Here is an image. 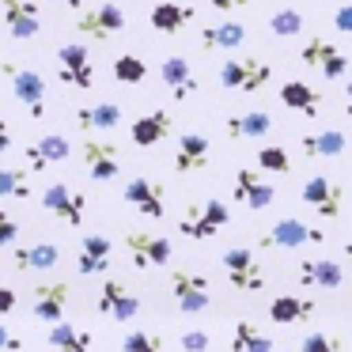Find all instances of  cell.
I'll list each match as a JSON object with an SVG mask.
<instances>
[{
  "label": "cell",
  "instance_id": "1",
  "mask_svg": "<svg viewBox=\"0 0 352 352\" xmlns=\"http://www.w3.org/2000/svg\"><path fill=\"white\" fill-rule=\"evenodd\" d=\"M216 80H220L223 91L235 95H258L261 87L273 80V65L258 61V57H228V61L216 69Z\"/></svg>",
  "mask_w": 352,
  "mask_h": 352
},
{
  "label": "cell",
  "instance_id": "2",
  "mask_svg": "<svg viewBox=\"0 0 352 352\" xmlns=\"http://www.w3.org/2000/svg\"><path fill=\"white\" fill-rule=\"evenodd\" d=\"M0 72L8 76L12 95H16L19 107H23L34 122H42V118H46V110H50L46 107V80H42V72L31 69V65H19V61L0 65Z\"/></svg>",
  "mask_w": 352,
  "mask_h": 352
},
{
  "label": "cell",
  "instance_id": "3",
  "mask_svg": "<svg viewBox=\"0 0 352 352\" xmlns=\"http://www.w3.org/2000/svg\"><path fill=\"white\" fill-rule=\"evenodd\" d=\"M54 57H57V76H61L65 87H72V91H91L95 87V61H91L87 42L80 38L61 42Z\"/></svg>",
  "mask_w": 352,
  "mask_h": 352
},
{
  "label": "cell",
  "instance_id": "4",
  "mask_svg": "<svg viewBox=\"0 0 352 352\" xmlns=\"http://www.w3.org/2000/svg\"><path fill=\"white\" fill-rule=\"evenodd\" d=\"M231 223V208L223 205L220 197H205V201H197V205H190L182 212V220H178V231H182L186 239H212V235H220L223 228Z\"/></svg>",
  "mask_w": 352,
  "mask_h": 352
},
{
  "label": "cell",
  "instance_id": "5",
  "mask_svg": "<svg viewBox=\"0 0 352 352\" xmlns=\"http://www.w3.org/2000/svg\"><path fill=\"white\" fill-rule=\"evenodd\" d=\"M170 299L182 314H205L212 307V284L197 269H170Z\"/></svg>",
  "mask_w": 352,
  "mask_h": 352
},
{
  "label": "cell",
  "instance_id": "6",
  "mask_svg": "<svg viewBox=\"0 0 352 352\" xmlns=\"http://www.w3.org/2000/svg\"><path fill=\"white\" fill-rule=\"evenodd\" d=\"M125 31V12L110 0H99V4H84L76 12V34L91 42H110L114 34Z\"/></svg>",
  "mask_w": 352,
  "mask_h": 352
},
{
  "label": "cell",
  "instance_id": "7",
  "mask_svg": "<svg viewBox=\"0 0 352 352\" xmlns=\"http://www.w3.org/2000/svg\"><path fill=\"white\" fill-rule=\"evenodd\" d=\"M220 265H223L228 284L235 292H246V296H250V292L265 288V269H261L258 254H254L250 246H231V250H223Z\"/></svg>",
  "mask_w": 352,
  "mask_h": 352
},
{
  "label": "cell",
  "instance_id": "8",
  "mask_svg": "<svg viewBox=\"0 0 352 352\" xmlns=\"http://www.w3.org/2000/svg\"><path fill=\"white\" fill-rule=\"evenodd\" d=\"M307 243H318L322 246V243H326V231L303 223L299 216H284V220H276L273 228L258 239L261 250H299V246H307Z\"/></svg>",
  "mask_w": 352,
  "mask_h": 352
},
{
  "label": "cell",
  "instance_id": "9",
  "mask_svg": "<svg viewBox=\"0 0 352 352\" xmlns=\"http://www.w3.org/2000/svg\"><path fill=\"white\" fill-rule=\"evenodd\" d=\"M299 197H303L307 208H314L326 220H341L344 216V186L329 175H311L299 190Z\"/></svg>",
  "mask_w": 352,
  "mask_h": 352
},
{
  "label": "cell",
  "instance_id": "10",
  "mask_svg": "<svg viewBox=\"0 0 352 352\" xmlns=\"http://www.w3.org/2000/svg\"><path fill=\"white\" fill-rule=\"evenodd\" d=\"M125 250H129V261L137 269H160L175 258L170 239L155 235V231H125Z\"/></svg>",
  "mask_w": 352,
  "mask_h": 352
},
{
  "label": "cell",
  "instance_id": "11",
  "mask_svg": "<svg viewBox=\"0 0 352 352\" xmlns=\"http://www.w3.org/2000/svg\"><path fill=\"white\" fill-rule=\"evenodd\" d=\"M299 57H303V65L318 69L326 80H344L349 76V57L341 54L337 42L322 38V34H311V38L303 42V50H299Z\"/></svg>",
  "mask_w": 352,
  "mask_h": 352
},
{
  "label": "cell",
  "instance_id": "12",
  "mask_svg": "<svg viewBox=\"0 0 352 352\" xmlns=\"http://www.w3.org/2000/svg\"><path fill=\"white\" fill-rule=\"evenodd\" d=\"M42 208H46L50 216H57L61 223H69V228H80L87 216V197L80 190H72V186L65 182H50L46 190H42Z\"/></svg>",
  "mask_w": 352,
  "mask_h": 352
},
{
  "label": "cell",
  "instance_id": "13",
  "mask_svg": "<svg viewBox=\"0 0 352 352\" xmlns=\"http://www.w3.org/2000/svg\"><path fill=\"white\" fill-rule=\"evenodd\" d=\"M0 23L16 42H31L42 31V4L34 0H0Z\"/></svg>",
  "mask_w": 352,
  "mask_h": 352
},
{
  "label": "cell",
  "instance_id": "14",
  "mask_svg": "<svg viewBox=\"0 0 352 352\" xmlns=\"http://www.w3.org/2000/svg\"><path fill=\"white\" fill-rule=\"evenodd\" d=\"M125 205H133L140 216H148V220H163L167 216V190H163V182H155V178H129L122 190Z\"/></svg>",
  "mask_w": 352,
  "mask_h": 352
},
{
  "label": "cell",
  "instance_id": "15",
  "mask_svg": "<svg viewBox=\"0 0 352 352\" xmlns=\"http://www.w3.org/2000/svg\"><path fill=\"white\" fill-rule=\"evenodd\" d=\"M80 155H84V170L95 182H114V178L122 175V152H118V144H110V140H99V137L87 133Z\"/></svg>",
  "mask_w": 352,
  "mask_h": 352
},
{
  "label": "cell",
  "instance_id": "16",
  "mask_svg": "<svg viewBox=\"0 0 352 352\" xmlns=\"http://www.w3.org/2000/svg\"><path fill=\"white\" fill-rule=\"evenodd\" d=\"M314 314H318V299L314 296L280 292V296L269 299V318L276 326H303V322H314Z\"/></svg>",
  "mask_w": 352,
  "mask_h": 352
},
{
  "label": "cell",
  "instance_id": "17",
  "mask_svg": "<svg viewBox=\"0 0 352 352\" xmlns=\"http://www.w3.org/2000/svg\"><path fill=\"white\" fill-rule=\"evenodd\" d=\"M95 307H99V314H107V318H114V322H133L140 314V296L129 292L122 280H107L99 288Z\"/></svg>",
  "mask_w": 352,
  "mask_h": 352
},
{
  "label": "cell",
  "instance_id": "18",
  "mask_svg": "<svg viewBox=\"0 0 352 352\" xmlns=\"http://www.w3.org/2000/svg\"><path fill=\"white\" fill-rule=\"evenodd\" d=\"M231 197H235L239 205H246L250 212H261V208H269L276 201V190L258 175V170L239 167L235 170V186H231Z\"/></svg>",
  "mask_w": 352,
  "mask_h": 352
},
{
  "label": "cell",
  "instance_id": "19",
  "mask_svg": "<svg viewBox=\"0 0 352 352\" xmlns=\"http://www.w3.org/2000/svg\"><path fill=\"white\" fill-rule=\"evenodd\" d=\"M69 155H72L69 137H61V133H46V137H38L34 144H27L23 160H27V167H31V175H42V170L65 163Z\"/></svg>",
  "mask_w": 352,
  "mask_h": 352
},
{
  "label": "cell",
  "instance_id": "20",
  "mask_svg": "<svg viewBox=\"0 0 352 352\" xmlns=\"http://www.w3.org/2000/svg\"><path fill=\"white\" fill-rule=\"evenodd\" d=\"M69 296H72L69 280H42V284H34L31 288V314L42 318V322H57L61 311L69 307Z\"/></svg>",
  "mask_w": 352,
  "mask_h": 352
},
{
  "label": "cell",
  "instance_id": "21",
  "mask_svg": "<svg viewBox=\"0 0 352 352\" xmlns=\"http://www.w3.org/2000/svg\"><path fill=\"white\" fill-rule=\"evenodd\" d=\"M296 276L303 288H318V292H337L344 284V269L333 258H303Z\"/></svg>",
  "mask_w": 352,
  "mask_h": 352
},
{
  "label": "cell",
  "instance_id": "22",
  "mask_svg": "<svg viewBox=\"0 0 352 352\" xmlns=\"http://www.w3.org/2000/svg\"><path fill=\"white\" fill-rule=\"evenodd\" d=\"M212 160V144H208L205 133H182L175 148V170L178 175H197V170L208 167Z\"/></svg>",
  "mask_w": 352,
  "mask_h": 352
},
{
  "label": "cell",
  "instance_id": "23",
  "mask_svg": "<svg viewBox=\"0 0 352 352\" xmlns=\"http://www.w3.org/2000/svg\"><path fill=\"white\" fill-rule=\"evenodd\" d=\"M12 265L16 273H46V269L61 265V246L57 243H31V246H16L12 250Z\"/></svg>",
  "mask_w": 352,
  "mask_h": 352
},
{
  "label": "cell",
  "instance_id": "24",
  "mask_svg": "<svg viewBox=\"0 0 352 352\" xmlns=\"http://www.w3.org/2000/svg\"><path fill=\"white\" fill-rule=\"evenodd\" d=\"M170 129H175V118H170L167 110H148V114H140L137 122L129 125V140L137 148H155L170 137Z\"/></svg>",
  "mask_w": 352,
  "mask_h": 352
},
{
  "label": "cell",
  "instance_id": "25",
  "mask_svg": "<svg viewBox=\"0 0 352 352\" xmlns=\"http://www.w3.org/2000/svg\"><path fill=\"white\" fill-rule=\"evenodd\" d=\"M160 80H163V87L170 91V99H175V102H186V99L197 95V76H193L190 61L178 57V54L167 57V61L160 65Z\"/></svg>",
  "mask_w": 352,
  "mask_h": 352
},
{
  "label": "cell",
  "instance_id": "26",
  "mask_svg": "<svg viewBox=\"0 0 352 352\" xmlns=\"http://www.w3.org/2000/svg\"><path fill=\"white\" fill-rule=\"evenodd\" d=\"M110 258H114V243L107 235H84L80 239V254H76V273L80 276L107 273Z\"/></svg>",
  "mask_w": 352,
  "mask_h": 352
},
{
  "label": "cell",
  "instance_id": "27",
  "mask_svg": "<svg viewBox=\"0 0 352 352\" xmlns=\"http://www.w3.org/2000/svg\"><path fill=\"white\" fill-rule=\"evenodd\" d=\"M299 148L307 160H337L349 152V137L341 129H311L299 137Z\"/></svg>",
  "mask_w": 352,
  "mask_h": 352
},
{
  "label": "cell",
  "instance_id": "28",
  "mask_svg": "<svg viewBox=\"0 0 352 352\" xmlns=\"http://www.w3.org/2000/svg\"><path fill=\"white\" fill-rule=\"evenodd\" d=\"M76 125L84 133H114L118 125H122V107H118V102H110V99L76 107Z\"/></svg>",
  "mask_w": 352,
  "mask_h": 352
},
{
  "label": "cell",
  "instance_id": "29",
  "mask_svg": "<svg viewBox=\"0 0 352 352\" xmlns=\"http://www.w3.org/2000/svg\"><path fill=\"white\" fill-rule=\"evenodd\" d=\"M193 19H197V8H193V4H155L148 23L160 34H182Z\"/></svg>",
  "mask_w": 352,
  "mask_h": 352
},
{
  "label": "cell",
  "instance_id": "30",
  "mask_svg": "<svg viewBox=\"0 0 352 352\" xmlns=\"http://www.w3.org/2000/svg\"><path fill=\"white\" fill-rule=\"evenodd\" d=\"M231 140H258V137H269L273 133V118L265 110H246V114H231L223 122Z\"/></svg>",
  "mask_w": 352,
  "mask_h": 352
},
{
  "label": "cell",
  "instance_id": "31",
  "mask_svg": "<svg viewBox=\"0 0 352 352\" xmlns=\"http://www.w3.org/2000/svg\"><path fill=\"white\" fill-rule=\"evenodd\" d=\"M46 341H50V349H57V352H91L95 337H91V329L76 326V322H54Z\"/></svg>",
  "mask_w": 352,
  "mask_h": 352
},
{
  "label": "cell",
  "instance_id": "32",
  "mask_svg": "<svg viewBox=\"0 0 352 352\" xmlns=\"http://www.w3.org/2000/svg\"><path fill=\"white\" fill-rule=\"evenodd\" d=\"M280 102L288 110H296V114H303V118H318V110H322V95L314 91L307 80H288V84L280 87Z\"/></svg>",
  "mask_w": 352,
  "mask_h": 352
},
{
  "label": "cell",
  "instance_id": "33",
  "mask_svg": "<svg viewBox=\"0 0 352 352\" xmlns=\"http://www.w3.org/2000/svg\"><path fill=\"white\" fill-rule=\"evenodd\" d=\"M201 50L205 54H216V50H239L246 42V27L243 23H216L201 31Z\"/></svg>",
  "mask_w": 352,
  "mask_h": 352
},
{
  "label": "cell",
  "instance_id": "34",
  "mask_svg": "<svg viewBox=\"0 0 352 352\" xmlns=\"http://www.w3.org/2000/svg\"><path fill=\"white\" fill-rule=\"evenodd\" d=\"M231 352H273V337L261 333L254 322H235V329H231Z\"/></svg>",
  "mask_w": 352,
  "mask_h": 352
},
{
  "label": "cell",
  "instance_id": "35",
  "mask_svg": "<svg viewBox=\"0 0 352 352\" xmlns=\"http://www.w3.org/2000/svg\"><path fill=\"white\" fill-rule=\"evenodd\" d=\"M0 197L31 201V175L23 167H0Z\"/></svg>",
  "mask_w": 352,
  "mask_h": 352
},
{
  "label": "cell",
  "instance_id": "36",
  "mask_svg": "<svg viewBox=\"0 0 352 352\" xmlns=\"http://www.w3.org/2000/svg\"><path fill=\"white\" fill-rule=\"evenodd\" d=\"M114 80H118V84H133V87H137V84H144V80H148V65L140 61L137 54H122L114 61Z\"/></svg>",
  "mask_w": 352,
  "mask_h": 352
},
{
  "label": "cell",
  "instance_id": "37",
  "mask_svg": "<svg viewBox=\"0 0 352 352\" xmlns=\"http://www.w3.org/2000/svg\"><path fill=\"white\" fill-rule=\"evenodd\" d=\"M299 352H344V341L333 329H311V333L299 341Z\"/></svg>",
  "mask_w": 352,
  "mask_h": 352
},
{
  "label": "cell",
  "instance_id": "38",
  "mask_svg": "<svg viewBox=\"0 0 352 352\" xmlns=\"http://www.w3.org/2000/svg\"><path fill=\"white\" fill-rule=\"evenodd\" d=\"M269 31L276 34V38H296V34H303V16H299L296 8H280L269 16Z\"/></svg>",
  "mask_w": 352,
  "mask_h": 352
},
{
  "label": "cell",
  "instance_id": "39",
  "mask_svg": "<svg viewBox=\"0 0 352 352\" xmlns=\"http://www.w3.org/2000/svg\"><path fill=\"white\" fill-rule=\"evenodd\" d=\"M122 352H163V337L152 329H129L122 337Z\"/></svg>",
  "mask_w": 352,
  "mask_h": 352
},
{
  "label": "cell",
  "instance_id": "40",
  "mask_svg": "<svg viewBox=\"0 0 352 352\" xmlns=\"http://www.w3.org/2000/svg\"><path fill=\"white\" fill-rule=\"evenodd\" d=\"M258 167L273 170V175H288L292 160H288V152H284L280 144H265V148H258Z\"/></svg>",
  "mask_w": 352,
  "mask_h": 352
},
{
  "label": "cell",
  "instance_id": "41",
  "mask_svg": "<svg viewBox=\"0 0 352 352\" xmlns=\"http://www.w3.org/2000/svg\"><path fill=\"white\" fill-rule=\"evenodd\" d=\"M212 349V337L205 329H186L182 333V352H208Z\"/></svg>",
  "mask_w": 352,
  "mask_h": 352
},
{
  "label": "cell",
  "instance_id": "42",
  "mask_svg": "<svg viewBox=\"0 0 352 352\" xmlns=\"http://www.w3.org/2000/svg\"><path fill=\"white\" fill-rule=\"evenodd\" d=\"M16 239H19V223H16V216L0 208V246H16Z\"/></svg>",
  "mask_w": 352,
  "mask_h": 352
},
{
  "label": "cell",
  "instance_id": "43",
  "mask_svg": "<svg viewBox=\"0 0 352 352\" xmlns=\"http://www.w3.org/2000/svg\"><path fill=\"white\" fill-rule=\"evenodd\" d=\"M0 352H23V337L12 333L4 322H0Z\"/></svg>",
  "mask_w": 352,
  "mask_h": 352
},
{
  "label": "cell",
  "instance_id": "44",
  "mask_svg": "<svg viewBox=\"0 0 352 352\" xmlns=\"http://www.w3.org/2000/svg\"><path fill=\"white\" fill-rule=\"evenodd\" d=\"M333 27H337V34H352V4H341L333 12Z\"/></svg>",
  "mask_w": 352,
  "mask_h": 352
},
{
  "label": "cell",
  "instance_id": "45",
  "mask_svg": "<svg viewBox=\"0 0 352 352\" xmlns=\"http://www.w3.org/2000/svg\"><path fill=\"white\" fill-rule=\"evenodd\" d=\"M16 303H19V299H16V292H12V288H4V284H0V318H4V314H12V311H16Z\"/></svg>",
  "mask_w": 352,
  "mask_h": 352
},
{
  "label": "cell",
  "instance_id": "46",
  "mask_svg": "<svg viewBox=\"0 0 352 352\" xmlns=\"http://www.w3.org/2000/svg\"><path fill=\"white\" fill-rule=\"evenodd\" d=\"M8 148H12V125H8V118L0 114V155L8 152Z\"/></svg>",
  "mask_w": 352,
  "mask_h": 352
},
{
  "label": "cell",
  "instance_id": "47",
  "mask_svg": "<svg viewBox=\"0 0 352 352\" xmlns=\"http://www.w3.org/2000/svg\"><path fill=\"white\" fill-rule=\"evenodd\" d=\"M208 4H212L216 12H235V8H246L250 0H208Z\"/></svg>",
  "mask_w": 352,
  "mask_h": 352
},
{
  "label": "cell",
  "instance_id": "48",
  "mask_svg": "<svg viewBox=\"0 0 352 352\" xmlns=\"http://www.w3.org/2000/svg\"><path fill=\"white\" fill-rule=\"evenodd\" d=\"M54 4H61V8H69V12H80V8H84V0H54Z\"/></svg>",
  "mask_w": 352,
  "mask_h": 352
},
{
  "label": "cell",
  "instance_id": "49",
  "mask_svg": "<svg viewBox=\"0 0 352 352\" xmlns=\"http://www.w3.org/2000/svg\"><path fill=\"white\" fill-rule=\"evenodd\" d=\"M344 114L352 118V80H349V84H344Z\"/></svg>",
  "mask_w": 352,
  "mask_h": 352
},
{
  "label": "cell",
  "instance_id": "50",
  "mask_svg": "<svg viewBox=\"0 0 352 352\" xmlns=\"http://www.w3.org/2000/svg\"><path fill=\"white\" fill-rule=\"evenodd\" d=\"M344 258H349V265H352V243H344Z\"/></svg>",
  "mask_w": 352,
  "mask_h": 352
}]
</instances>
